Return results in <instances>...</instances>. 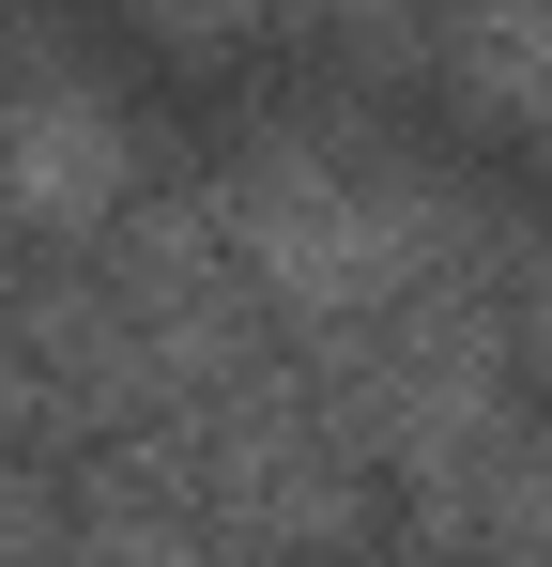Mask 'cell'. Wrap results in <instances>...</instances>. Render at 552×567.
<instances>
[{"instance_id": "3957f363", "label": "cell", "mask_w": 552, "mask_h": 567, "mask_svg": "<svg viewBox=\"0 0 552 567\" xmlns=\"http://www.w3.org/2000/svg\"><path fill=\"white\" fill-rule=\"evenodd\" d=\"M307 383L354 414V445H368L384 475L446 461L460 430H491L507 399H538V383H522V322H507L491 261L399 291V307H368V322H323V338H307Z\"/></svg>"}, {"instance_id": "52a82bcc", "label": "cell", "mask_w": 552, "mask_h": 567, "mask_svg": "<svg viewBox=\"0 0 552 567\" xmlns=\"http://www.w3.org/2000/svg\"><path fill=\"white\" fill-rule=\"evenodd\" d=\"M292 62L338 93H415L446 78V0H292Z\"/></svg>"}, {"instance_id": "7a4b0ae2", "label": "cell", "mask_w": 552, "mask_h": 567, "mask_svg": "<svg viewBox=\"0 0 552 567\" xmlns=\"http://www.w3.org/2000/svg\"><path fill=\"white\" fill-rule=\"evenodd\" d=\"M184 430H200V491H215V522H231V553H246V567H354V553H384L399 475L368 461L354 414L307 383V338H292L262 383L200 399Z\"/></svg>"}, {"instance_id": "9c48e42d", "label": "cell", "mask_w": 552, "mask_h": 567, "mask_svg": "<svg viewBox=\"0 0 552 567\" xmlns=\"http://www.w3.org/2000/svg\"><path fill=\"white\" fill-rule=\"evenodd\" d=\"M47 445V399H31V353H16V307H0V461Z\"/></svg>"}, {"instance_id": "ba28073f", "label": "cell", "mask_w": 552, "mask_h": 567, "mask_svg": "<svg viewBox=\"0 0 552 567\" xmlns=\"http://www.w3.org/2000/svg\"><path fill=\"white\" fill-rule=\"evenodd\" d=\"M123 31H139V47H170V62H231V47L292 31V0H123Z\"/></svg>"}, {"instance_id": "277c9868", "label": "cell", "mask_w": 552, "mask_h": 567, "mask_svg": "<svg viewBox=\"0 0 552 567\" xmlns=\"http://www.w3.org/2000/svg\"><path fill=\"white\" fill-rule=\"evenodd\" d=\"M92 261H108V291H123V322L154 338L170 414H200V399H231V383H262L276 353H292V307L246 277V246H231L215 185H154Z\"/></svg>"}, {"instance_id": "5b68a950", "label": "cell", "mask_w": 552, "mask_h": 567, "mask_svg": "<svg viewBox=\"0 0 552 567\" xmlns=\"http://www.w3.org/2000/svg\"><path fill=\"white\" fill-rule=\"evenodd\" d=\"M139 199H154V138L123 123L108 78H78V62L0 78V215L31 246H108Z\"/></svg>"}, {"instance_id": "6da1fadb", "label": "cell", "mask_w": 552, "mask_h": 567, "mask_svg": "<svg viewBox=\"0 0 552 567\" xmlns=\"http://www.w3.org/2000/svg\"><path fill=\"white\" fill-rule=\"evenodd\" d=\"M215 215H231L246 277L292 307V338L368 322V307H399V291L460 277V261H491V230H507L460 169L368 138V123H246V138L215 154Z\"/></svg>"}, {"instance_id": "8992f818", "label": "cell", "mask_w": 552, "mask_h": 567, "mask_svg": "<svg viewBox=\"0 0 552 567\" xmlns=\"http://www.w3.org/2000/svg\"><path fill=\"white\" fill-rule=\"evenodd\" d=\"M446 93L552 169V0H446Z\"/></svg>"}]
</instances>
